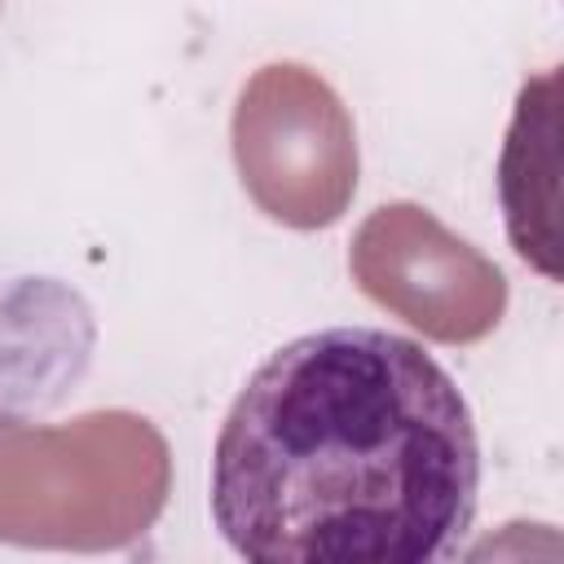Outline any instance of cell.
I'll return each mask as SVG.
<instances>
[{"label": "cell", "instance_id": "cell-1", "mask_svg": "<svg viewBox=\"0 0 564 564\" xmlns=\"http://www.w3.org/2000/svg\"><path fill=\"white\" fill-rule=\"evenodd\" d=\"M480 502V436L454 375L375 326L269 352L212 449V520L256 564H436Z\"/></svg>", "mask_w": 564, "mask_h": 564}]
</instances>
